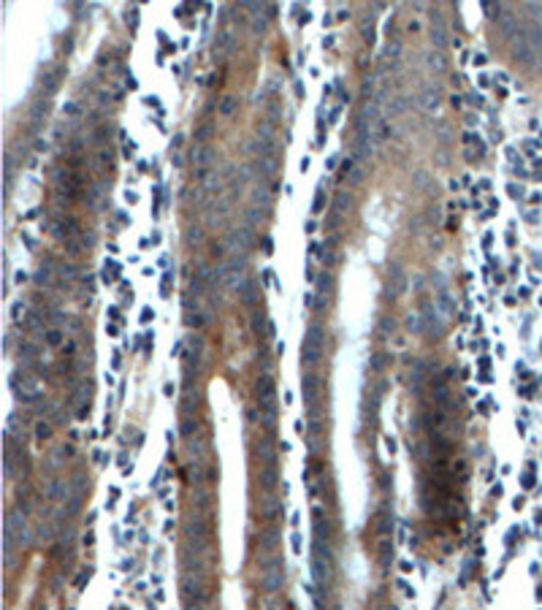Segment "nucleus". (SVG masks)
<instances>
[{
	"label": "nucleus",
	"mask_w": 542,
	"mask_h": 610,
	"mask_svg": "<svg viewBox=\"0 0 542 610\" xmlns=\"http://www.w3.org/2000/svg\"><path fill=\"white\" fill-rule=\"evenodd\" d=\"M323 206H325V198H323V195H317V198H315V203H312V212H315V214H317V212H323Z\"/></svg>",
	"instance_id": "412c9836"
},
{
	"label": "nucleus",
	"mask_w": 542,
	"mask_h": 610,
	"mask_svg": "<svg viewBox=\"0 0 542 610\" xmlns=\"http://www.w3.org/2000/svg\"><path fill=\"white\" fill-rule=\"evenodd\" d=\"M391 133H393L391 125H388L385 120H379V125H377V141H385L388 136H391Z\"/></svg>",
	"instance_id": "dca6fc26"
},
{
	"label": "nucleus",
	"mask_w": 542,
	"mask_h": 610,
	"mask_svg": "<svg viewBox=\"0 0 542 610\" xmlns=\"http://www.w3.org/2000/svg\"><path fill=\"white\" fill-rule=\"evenodd\" d=\"M76 239L82 241L84 250H92V247H95V233H92V231H82L79 236H76Z\"/></svg>",
	"instance_id": "2eb2a0df"
},
{
	"label": "nucleus",
	"mask_w": 542,
	"mask_h": 610,
	"mask_svg": "<svg viewBox=\"0 0 542 610\" xmlns=\"http://www.w3.org/2000/svg\"><path fill=\"white\" fill-rule=\"evenodd\" d=\"M98 163H101V166H111L114 163V149H101V152H98Z\"/></svg>",
	"instance_id": "f3484780"
},
{
	"label": "nucleus",
	"mask_w": 542,
	"mask_h": 610,
	"mask_svg": "<svg viewBox=\"0 0 542 610\" xmlns=\"http://www.w3.org/2000/svg\"><path fill=\"white\" fill-rule=\"evenodd\" d=\"M171 163H174V166H182V155H179V152H174V155H171Z\"/></svg>",
	"instance_id": "a878e982"
},
{
	"label": "nucleus",
	"mask_w": 542,
	"mask_h": 610,
	"mask_svg": "<svg viewBox=\"0 0 542 610\" xmlns=\"http://www.w3.org/2000/svg\"><path fill=\"white\" fill-rule=\"evenodd\" d=\"M60 274L63 277H76V269L71 263H60Z\"/></svg>",
	"instance_id": "6ab92c4d"
},
{
	"label": "nucleus",
	"mask_w": 542,
	"mask_h": 610,
	"mask_svg": "<svg viewBox=\"0 0 542 610\" xmlns=\"http://www.w3.org/2000/svg\"><path fill=\"white\" fill-rule=\"evenodd\" d=\"M217 46H220L222 52H231V49H234V33H231V30H222V33H220V44H217Z\"/></svg>",
	"instance_id": "ddd939ff"
},
{
	"label": "nucleus",
	"mask_w": 542,
	"mask_h": 610,
	"mask_svg": "<svg viewBox=\"0 0 542 610\" xmlns=\"http://www.w3.org/2000/svg\"><path fill=\"white\" fill-rule=\"evenodd\" d=\"M60 76H63V68H52V71H46V74H44V79H41V82H44V90H46V92H54V90H57V84H60Z\"/></svg>",
	"instance_id": "423d86ee"
},
{
	"label": "nucleus",
	"mask_w": 542,
	"mask_h": 610,
	"mask_svg": "<svg viewBox=\"0 0 542 610\" xmlns=\"http://www.w3.org/2000/svg\"><path fill=\"white\" fill-rule=\"evenodd\" d=\"M420 103H423V109L426 111H436L439 109V103H442V92L436 87H429V90H423V98H420Z\"/></svg>",
	"instance_id": "7ed1b4c3"
},
{
	"label": "nucleus",
	"mask_w": 542,
	"mask_h": 610,
	"mask_svg": "<svg viewBox=\"0 0 542 610\" xmlns=\"http://www.w3.org/2000/svg\"><path fill=\"white\" fill-rule=\"evenodd\" d=\"M350 182H353V185H361V182H363V168H355L353 176H350Z\"/></svg>",
	"instance_id": "aec40b11"
},
{
	"label": "nucleus",
	"mask_w": 542,
	"mask_h": 610,
	"mask_svg": "<svg viewBox=\"0 0 542 610\" xmlns=\"http://www.w3.org/2000/svg\"><path fill=\"white\" fill-rule=\"evenodd\" d=\"M353 171H355V160L353 157H344V160H342V166H339V176H336V179H344V176H353Z\"/></svg>",
	"instance_id": "1a4fd4ad"
},
{
	"label": "nucleus",
	"mask_w": 542,
	"mask_h": 610,
	"mask_svg": "<svg viewBox=\"0 0 542 610\" xmlns=\"http://www.w3.org/2000/svg\"><path fill=\"white\" fill-rule=\"evenodd\" d=\"M52 233H54L57 239H63V241H68V239H76L79 236V220H76L73 214H65V217H60V220H54V225H52Z\"/></svg>",
	"instance_id": "f257e3e1"
},
{
	"label": "nucleus",
	"mask_w": 542,
	"mask_h": 610,
	"mask_svg": "<svg viewBox=\"0 0 542 610\" xmlns=\"http://www.w3.org/2000/svg\"><path fill=\"white\" fill-rule=\"evenodd\" d=\"M263 220V209L258 206V203H253V206L247 209V225H255V222Z\"/></svg>",
	"instance_id": "9d476101"
},
{
	"label": "nucleus",
	"mask_w": 542,
	"mask_h": 610,
	"mask_svg": "<svg viewBox=\"0 0 542 610\" xmlns=\"http://www.w3.org/2000/svg\"><path fill=\"white\" fill-rule=\"evenodd\" d=\"M350 203H353V195L350 193H339L334 201V209H339V212H344V209H350Z\"/></svg>",
	"instance_id": "4468645a"
},
{
	"label": "nucleus",
	"mask_w": 542,
	"mask_h": 610,
	"mask_svg": "<svg viewBox=\"0 0 542 610\" xmlns=\"http://www.w3.org/2000/svg\"><path fill=\"white\" fill-rule=\"evenodd\" d=\"M388 55L398 57V55H401V44H398V41H393V44H391V46H388Z\"/></svg>",
	"instance_id": "5701e85b"
},
{
	"label": "nucleus",
	"mask_w": 542,
	"mask_h": 610,
	"mask_svg": "<svg viewBox=\"0 0 542 610\" xmlns=\"http://www.w3.org/2000/svg\"><path fill=\"white\" fill-rule=\"evenodd\" d=\"M331 285H334V277H331V274H320V277H317V288L320 290H331Z\"/></svg>",
	"instance_id": "a211bd4d"
},
{
	"label": "nucleus",
	"mask_w": 542,
	"mask_h": 610,
	"mask_svg": "<svg viewBox=\"0 0 542 610\" xmlns=\"http://www.w3.org/2000/svg\"><path fill=\"white\" fill-rule=\"evenodd\" d=\"M239 296H241V304H244V307H253L255 298H258V285H255V279H244V282L239 285Z\"/></svg>",
	"instance_id": "f03ea898"
},
{
	"label": "nucleus",
	"mask_w": 542,
	"mask_h": 610,
	"mask_svg": "<svg viewBox=\"0 0 542 610\" xmlns=\"http://www.w3.org/2000/svg\"><path fill=\"white\" fill-rule=\"evenodd\" d=\"M212 157H215V149L209 144H203V147H196L193 149V160H196V166L198 168H203V166H209L212 163Z\"/></svg>",
	"instance_id": "20e7f679"
},
{
	"label": "nucleus",
	"mask_w": 542,
	"mask_h": 610,
	"mask_svg": "<svg viewBox=\"0 0 542 610\" xmlns=\"http://www.w3.org/2000/svg\"><path fill=\"white\" fill-rule=\"evenodd\" d=\"M236 109H239V98H236V95H222L220 98V114L222 117H234L236 114Z\"/></svg>",
	"instance_id": "39448f33"
},
{
	"label": "nucleus",
	"mask_w": 542,
	"mask_h": 610,
	"mask_svg": "<svg viewBox=\"0 0 542 610\" xmlns=\"http://www.w3.org/2000/svg\"><path fill=\"white\" fill-rule=\"evenodd\" d=\"M431 38H434V44L439 46H445V41H448V36H445V25H442V22H436L434 27H431Z\"/></svg>",
	"instance_id": "6e6552de"
},
{
	"label": "nucleus",
	"mask_w": 542,
	"mask_h": 610,
	"mask_svg": "<svg viewBox=\"0 0 542 610\" xmlns=\"http://www.w3.org/2000/svg\"><path fill=\"white\" fill-rule=\"evenodd\" d=\"M46 279H49V271H46V269H38V271H36V282H46Z\"/></svg>",
	"instance_id": "b1692460"
},
{
	"label": "nucleus",
	"mask_w": 542,
	"mask_h": 610,
	"mask_svg": "<svg viewBox=\"0 0 542 610\" xmlns=\"http://www.w3.org/2000/svg\"><path fill=\"white\" fill-rule=\"evenodd\" d=\"M76 109H79V106H76V103H73V101H71V103H65V106H63V111H65V114H71V117H73V114H79V111H76Z\"/></svg>",
	"instance_id": "393cba45"
},
{
	"label": "nucleus",
	"mask_w": 542,
	"mask_h": 610,
	"mask_svg": "<svg viewBox=\"0 0 542 610\" xmlns=\"http://www.w3.org/2000/svg\"><path fill=\"white\" fill-rule=\"evenodd\" d=\"M263 252H266V255L274 252V239H271V236H266V239H263Z\"/></svg>",
	"instance_id": "4be33fe9"
},
{
	"label": "nucleus",
	"mask_w": 542,
	"mask_h": 610,
	"mask_svg": "<svg viewBox=\"0 0 542 610\" xmlns=\"http://www.w3.org/2000/svg\"><path fill=\"white\" fill-rule=\"evenodd\" d=\"M106 139H111V125H98V128H95L92 141H95V144H103Z\"/></svg>",
	"instance_id": "9b49d317"
},
{
	"label": "nucleus",
	"mask_w": 542,
	"mask_h": 610,
	"mask_svg": "<svg viewBox=\"0 0 542 610\" xmlns=\"http://www.w3.org/2000/svg\"><path fill=\"white\" fill-rule=\"evenodd\" d=\"M474 65H486V55H474Z\"/></svg>",
	"instance_id": "bb28decb"
},
{
	"label": "nucleus",
	"mask_w": 542,
	"mask_h": 610,
	"mask_svg": "<svg viewBox=\"0 0 542 610\" xmlns=\"http://www.w3.org/2000/svg\"><path fill=\"white\" fill-rule=\"evenodd\" d=\"M212 130H215V125H212V122H203L201 128H196V144H198V147L206 144L209 136H212Z\"/></svg>",
	"instance_id": "0eeeda50"
},
{
	"label": "nucleus",
	"mask_w": 542,
	"mask_h": 610,
	"mask_svg": "<svg viewBox=\"0 0 542 610\" xmlns=\"http://www.w3.org/2000/svg\"><path fill=\"white\" fill-rule=\"evenodd\" d=\"M417 27H420V25H417V22H415V19H412V22H410V25H407V30H410V33H417Z\"/></svg>",
	"instance_id": "cd10ccee"
},
{
	"label": "nucleus",
	"mask_w": 542,
	"mask_h": 610,
	"mask_svg": "<svg viewBox=\"0 0 542 610\" xmlns=\"http://www.w3.org/2000/svg\"><path fill=\"white\" fill-rule=\"evenodd\" d=\"M225 252H228V247L222 244V241H212V244H209V255H212L215 260L225 258Z\"/></svg>",
	"instance_id": "f8f14e48"
}]
</instances>
